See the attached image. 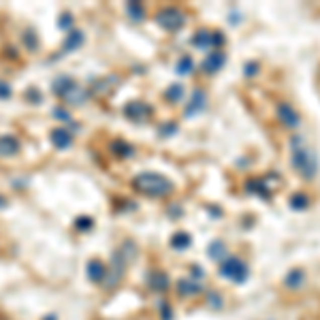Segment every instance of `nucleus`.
Here are the masks:
<instances>
[{"instance_id":"1","label":"nucleus","mask_w":320,"mask_h":320,"mask_svg":"<svg viewBox=\"0 0 320 320\" xmlns=\"http://www.w3.org/2000/svg\"><path fill=\"white\" fill-rule=\"evenodd\" d=\"M290 163L303 180H314L318 173V156L312 147H307L303 137L290 139Z\"/></svg>"},{"instance_id":"2","label":"nucleus","mask_w":320,"mask_h":320,"mask_svg":"<svg viewBox=\"0 0 320 320\" xmlns=\"http://www.w3.org/2000/svg\"><path fill=\"white\" fill-rule=\"evenodd\" d=\"M132 186H135V190H139L141 194H145L149 199H163L173 192V184L167 177H163L160 173H154V171L139 173L132 180Z\"/></svg>"},{"instance_id":"3","label":"nucleus","mask_w":320,"mask_h":320,"mask_svg":"<svg viewBox=\"0 0 320 320\" xmlns=\"http://www.w3.org/2000/svg\"><path fill=\"white\" fill-rule=\"evenodd\" d=\"M220 271L224 278L233 280L237 284L248 280V265L242 259H237V256H226V259L220 263Z\"/></svg>"},{"instance_id":"4","label":"nucleus","mask_w":320,"mask_h":320,"mask_svg":"<svg viewBox=\"0 0 320 320\" xmlns=\"http://www.w3.org/2000/svg\"><path fill=\"white\" fill-rule=\"evenodd\" d=\"M156 22L163 26L165 30L175 32V30H180L182 26L186 24V15L180 11V9H175V7H165V9H160V11L156 13Z\"/></svg>"},{"instance_id":"5","label":"nucleus","mask_w":320,"mask_h":320,"mask_svg":"<svg viewBox=\"0 0 320 320\" xmlns=\"http://www.w3.org/2000/svg\"><path fill=\"white\" fill-rule=\"evenodd\" d=\"M124 115H126L128 120L137 122V124H143L149 115H152V107L143 101H130L124 105Z\"/></svg>"},{"instance_id":"6","label":"nucleus","mask_w":320,"mask_h":320,"mask_svg":"<svg viewBox=\"0 0 320 320\" xmlns=\"http://www.w3.org/2000/svg\"><path fill=\"white\" fill-rule=\"evenodd\" d=\"M226 64V53L222 49H213L207 53V58L203 60V73L205 75H216L218 70H222V66Z\"/></svg>"},{"instance_id":"7","label":"nucleus","mask_w":320,"mask_h":320,"mask_svg":"<svg viewBox=\"0 0 320 320\" xmlns=\"http://www.w3.org/2000/svg\"><path fill=\"white\" fill-rule=\"evenodd\" d=\"M278 120H280L286 128H297L299 124H301L299 113L295 111V107L288 105V103H280V105H278Z\"/></svg>"},{"instance_id":"8","label":"nucleus","mask_w":320,"mask_h":320,"mask_svg":"<svg viewBox=\"0 0 320 320\" xmlns=\"http://www.w3.org/2000/svg\"><path fill=\"white\" fill-rule=\"evenodd\" d=\"M90 96H92V92L88 90V88H79L77 84L70 88V90L62 96V101H64L66 105H73V107H82V105H86L88 101H90Z\"/></svg>"},{"instance_id":"9","label":"nucleus","mask_w":320,"mask_h":320,"mask_svg":"<svg viewBox=\"0 0 320 320\" xmlns=\"http://www.w3.org/2000/svg\"><path fill=\"white\" fill-rule=\"evenodd\" d=\"M205 103H207V94L203 92L201 88H197V90L192 92V99H190V103L184 107V115H186V118H192V115L201 113L203 109H205Z\"/></svg>"},{"instance_id":"10","label":"nucleus","mask_w":320,"mask_h":320,"mask_svg":"<svg viewBox=\"0 0 320 320\" xmlns=\"http://www.w3.org/2000/svg\"><path fill=\"white\" fill-rule=\"evenodd\" d=\"M49 141L56 149H68L70 145H73V135H70L64 126H58V128H53L49 132Z\"/></svg>"},{"instance_id":"11","label":"nucleus","mask_w":320,"mask_h":320,"mask_svg":"<svg viewBox=\"0 0 320 320\" xmlns=\"http://www.w3.org/2000/svg\"><path fill=\"white\" fill-rule=\"evenodd\" d=\"M20 139L17 137H13V135H3L0 137V156H5V158H9V156H15L17 152H20Z\"/></svg>"},{"instance_id":"12","label":"nucleus","mask_w":320,"mask_h":320,"mask_svg":"<svg viewBox=\"0 0 320 320\" xmlns=\"http://www.w3.org/2000/svg\"><path fill=\"white\" fill-rule=\"evenodd\" d=\"M73 86H75V79L70 75H58L56 79H53V84H51V92L62 99V96H64Z\"/></svg>"},{"instance_id":"13","label":"nucleus","mask_w":320,"mask_h":320,"mask_svg":"<svg viewBox=\"0 0 320 320\" xmlns=\"http://www.w3.org/2000/svg\"><path fill=\"white\" fill-rule=\"evenodd\" d=\"M84 45V32L82 30H70L68 37H64V43H62V53L75 51L77 47Z\"/></svg>"},{"instance_id":"14","label":"nucleus","mask_w":320,"mask_h":320,"mask_svg":"<svg viewBox=\"0 0 320 320\" xmlns=\"http://www.w3.org/2000/svg\"><path fill=\"white\" fill-rule=\"evenodd\" d=\"M88 278L92 282H105L107 278V271H105V265L99 259H92L88 263Z\"/></svg>"},{"instance_id":"15","label":"nucleus","mask_w":320,"mask_h":320,"mask_svg":"<svg viewBox=\"0 0 320 320\" xmlns=\"http://www.w3.org/2000/svg\"><path fill=\"white\" fill-rule=\"evenodd\" d=\"M111 152L115 156H120V158H132L135 156V147L128 145L126 141H122V139H115L111 143Z\"/></svg>"},{"instance_id":"16","label":"nucleus","mask_w":320,"mask_h":320,"mask_svg":"<svg viewBox=\"0 0 320 320\" xmlns=\"http://www.w3.org/2000/svg\"><path fill=\"white\" fill-rule=\"evenodd\" d=\"M192 45L194 47H201V49H209L213 47V32L209 30H201L192 37Z\"/></svg>"},{"instance_id":"17","label":"nucleus","mask_w":320,"mask_h":320,"mask_svg":"<svg viewBox=\"0 0 320 320\" xmlns=\"http://www.w3.org/2000/svg\"><path fill=\"white\" fill-rule=\"evenodd\" d=\"M118 84H120V77L109 75L107 79H101V82L96 84V90H94V92H96V94H101V96H103V94H109Z\"/></svg>"},{"instance_id":"18","label":"nucleus","mask_w":320,"mask_h":320,"mask_svg":"<svg viewBox=\"0 0 320 320\" xmlns=\"http://www.w3.org/2000/svg\"><path fill=\"white\" fill-rule=\"evenodd\" d=\"M126 11H128V15H130V20L132 22H143L145 20V7L141 5V3H128L126 5Z\"/></svg>"},{"instance_id":"19","label":"nucleus","mask_w":320,"mask_h":320,"mask_svg":"<svg viewBox=\"0 0 320 320\" xmlns=\"http://www.w3.org/2000/svg\"><path fill=\"white\" fill-rule=\"evenodd\" d=\"M147 282H149V288H154L156 292H163L169 286V278H167L165 273H152Z\"/></svg>"},{"instance_id":"20","label":"nucleus","mask_w":320,"mask_h":320,"mask_svg":"<svg viewBox=\"0 0 320 320\" xmlns=\"http://www.w3.org/2000/svg\"><path fill=\"white\" fill-rule=\"evenodd\" d=\"M209 259H213V261H224L226 259V246H224V242H211V246H209Z\"/></svg>"},{"instance_id":"21","label":"nucleus","mask_w":320,"mask_h":320,"mask_svg":"<svg viewBox=\"0 0 320 320\" xmlns=\"http://www.w3.org/2000/svg\"><path fill=\"white\" fill-rule=\"evenodd\" d=\"M24 45L28 47L30 51H39V47H41V41H39V37H37V32H34L32 28H26L24 30Z\"/></svg>"},{"instance_id":"22","label":"nucleus","mask_w":320,"mask_h":320,"mask_svg":"<svg viewBox=\"0 0 320 320\" xmlns=\"http://www.w3.org/2000/svg\"><path fill=\"white\" fill-rule=\"evenodd\" d=\"M175 70H177V75H190L192 70H194V60H192V56H182L180 58V62H177V66H175Z\"/></svg>"},{"instance_id":"23","label":"nucleus","mask_w":320,"mask_h":320,"mask_svg":"<svg viewBox=\"0 0 320 320\" xmlns=\"http://www.w3.org/2000/svg\"><path fill=\"white\" fill-rule=\"evenodd\" d=\"M177 288H180V295H188V297H192V295H199V284L197 282H192V280H180V284H177Z\"/></svg>"},{"instance_id":"24","label":"nucleus","mask_w":320,"mask_h":320,"mask_svg":"<svg viewBox=\"0 0 320 320\" xmlns=\"http://www.w3.org/2000/svg\"><path fill=\"white\" fill-rule=\"evenodd\" d=\"M165 99H167V101H171V103H180V101L184 99V86H182V84L169 86V88H167V92H165Z\"/></svg>"},{"instance_id":"25","label":"nucleus","mask_w":320,"mask_h":320,"mask_svg":"<svg viewBox=\"0 0 320 320\" xmlns=\"http://www.w3.org/2000/svg\"><path fill=\"white\" fill-rule=\"evenodd\" d=\"M188 246H190V235L188 233H175L171 237V248H175V250H186Z\"/></svg>"},{"instance_id":"26","label":"nucleus","mask_w":320,"mask_h":320,"mask_svg":"<svg viewBox=\"0 0 320 320\" xmlns=\"http://www.w3.org/2000/svg\"><path fill=\"white\" fill-rule=\"evenodd\" d=\"M303 280H305V273L299 271V269H295V271H290V273L286 275V286L297 288L299 284H303Z\"/></svg>"},{"instance_id":"27","label":"nucleus","mask_w":320,"mask_h":320,"mask_svg":"<svg viewBox=\"0 0 320 320\" xmlns=\"http://www.w3.org/2000/svg\"><path fill=\"white\" fill-rule=\"evenodd\" d=\"M309 205V201H307V197H305V194H295V197H292L290 199V207L292 209H305Z\"/></svg>"},{"instance_id":"28","label":"nucleus","mask_w":320,"mask_h":320,"mask_svg":"<svg viewBox=\"0 0 320 320\" xmlns=\"http://www.w3.org/2000/svg\"><path fill=\"white\" fill-rule=\"evenodd\" d=\"M26 101H28L30 105H41L43 101V94L39 92V88H30V90H26Z\"/></svg>"},{"instance_id":"29","label":"nucleus","mask_w":320,"mask_h":320,"mask_svg":"<svg viewBox=\"0 0 320 320\" xmlns=\"http://www.w3.org/2000/svg\"><path fill=\"white\" fill-rule=\"evenodd\" d=\"M177 132V124H163V126L158 128V137L160 139H167V137H171Z\"/></svg>"},{"instance_id":"30","label":"nucleus","mask_w":320,"mask_h":320,"mask_svg":"<svg viewBox=\"0 0 320 320\" xmlns=\"http://www.w3.org/2000/svg\"><path fill=\"white\" fill-rule=\"evenodd\" d=\"M92 224H94V220H92L90 216H82V218H77V220H75L77 230H90Z\"/></svg>"},{"instance_id":"31","label":"nucleus","mask_w":320,"mask_h":320,"mask_svg":"<svg viewBox=\"0 0 320 320\" xmlns=\"http://www.w3.org/2000/svg\"><path fill=\"white\" fill-rule=\"evenodd\" d=\"M58 26H60L62 30H68L70 26H73V15H70V13H62V15H60Z\"/></svg>"},{"instance_id":"32","label":"nucleus","mask_w":320,"mask_h":320,"mask_svg":"<svg viewBox=\"0 0 320 320\" xmlns=\"http://www.w3.org/2000/svg\"><path fill=\"white\" fill-rule=\"evenodd\" d=\"M53 115H56L58 120H62V122H73V120H70V113L64 109V107H56V109H53Z\"/></svg>"},{"instance_id":"33","label":"nucleus","mask_w":320,"mask_h":320,"mask_svg":"<svg viewBox=\"0 0 320 320\" xmlns=\"http://www.w3.org/2000/svg\"><path fill=\"white\" fill-rule=\"evenodd\" d=\"M11 86H9L7 82H0V101H7L9 96H11Z\"/></svg>"},{"instance_id":"34","label":"nucleus","mask_w":320,"mask_h":320,"mask_svg":"<svg viewBox=\"0 0 320 320\" xmlns=\"http://www.w3.org/2000/svg\"><path fill=\"white\" fill-rule=\"evenodd\" d=\"M3 51H5V58H9V60H17V58H20V53H17V49H15V47H11V45H7Z\"/></svg>"},{"instance_id":"35","label":"nucleus","mask_w":320,"mask_h":320,"mask_svg":"<svg viewBox=\"0 0 320 320\" xmlns=\"http://www.w3.org/2000/svg\"><path fill=\"white\" fill-rule=\"evenodd\" d=\"M222 45H224V34L213 32V47H222Z\"/></svg>"},{"instance_id":"36","label":"nucleus","mask_w":320,"mask_h":320,"mask_svg":"<svg viewBox=\"0 0 320 320\" xmlns=\"http://www.w3.org/2000/svg\"><path fill=\"white\" fill-rule=\"evenodd\" d=\"M256 68H259V64H246V77H250V75H256Z\"/></svg>"},{"instance_id":"37","label":"nucleus","mask_w":320,"mask_h":320,"mask_svg":"<svg viewBox=\"0 0 320 320\" xmlns=\"http://www.w3.org/2000/svg\"><path fill=\"white\" fill-rule=\"evenodd\" d=\"M5 207H7V199L0 194V209H5Z\"/></svg>"}]
</instances>
